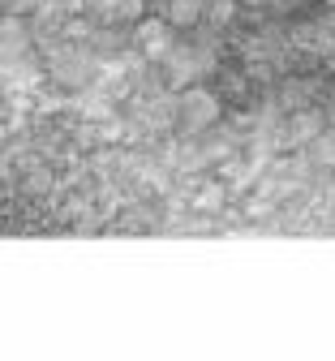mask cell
<instances>
[{"label": "cell", "instance_id": "obj_6", "mask_svg": "<svg viewBox=\"0 0 335 361\" xmlns=\"http://www.w3.org/2000/svg\"><path fill=\"white\" fill-rule=\"evenodd\" d=\"M202 18H207V22H215V26H228V22L236 18V5H232V0H215V5H207V9H202Z\"/></svg>", "mask_w": 335, "mask_h": 361}, {"label": "cell", "instance_id": "obj_1", "mask_svg": "<svg viewBox=\"0 0 335 361\" xmlns=\"http://www.w3.org/2000/svg\"><path fill=\"white\" fill-rule=\"evenodd\" d=\"M176 121H181V129L185 133H202V129H211L215 121H219V104H215V95L211 90H185L181 95V104H176Z\"/></svg>", "mask_w": 335, "mask_h": 361}, {"label": "cell", "instance_id": "obj_2", "mask_svg": "<svg viewBox=\"0 0 335 361\" xmlns=\"http://www.w3.org/2000/svg\"><path fill=\"white\" fill-rule=\"evenodd\" d=\"M138 48L147 52L151 61H168V52L176 48V43H172V30H168L159 18H151V22L138 26Z\"/></svg>", "mask_w": 335, "mask_h": 361}, {"label": "cell", "instance_id": "obj_3", "mask_svg": "<svg viewBox=\"0 0 335 361\" xmlns=\"http://www.w3.org/2000/svg\"><path fill=\"white\" fill-rule=\"evenodd\" d=\"M202 69H211V61H207V56L198 61V52H194V48H172V52H168V73H172V82H176V86H189Z\"/></svg>", "mask_w": 335, "mask_h": 361}, {"label": "cell", "instance_id": "obj_4", "mask_svg": "<svg viewBox=\"0 0 335 361\" xmlns=\"http://www.w3.org/2000/svg\"><path fill=\"white\" fill-rule=\"evenodd\" d=\"M207 0H168V22L172 26H198Z\"/></svg>", "mask_w": 335, "mask_h": 361}, {"label": "cell", "instance_id": "obj_5", "mask_svg": "<svg viewBox=\"0 0 335 361\" xmlns=\"http://www.w3.org/2000/svg\"><path fill=\"white\" fill-rule=\"evenodd\" d=\"M142 5L147 0H99V13L104 22H129V18H142Z\"/></svg>", "mask_w": 335, "mask_h": 361}]
</instances>
